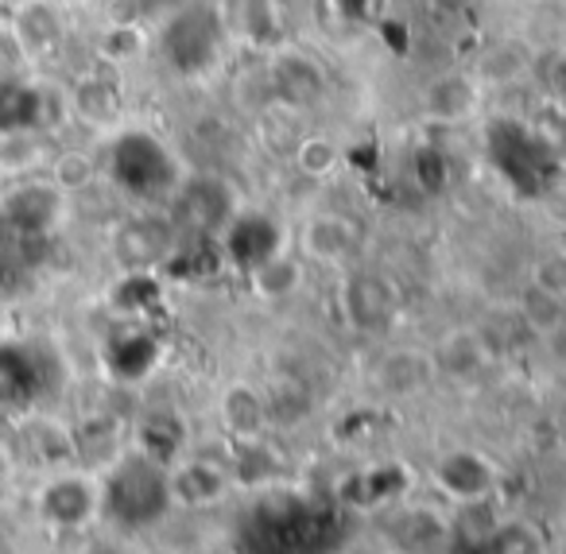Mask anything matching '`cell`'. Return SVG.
I'll use <instances>...</instances> for the list:
<instances>
[{"mask_svg":"<svg viewBox=\"0 0 566 554\" xmlns=\"http://www.w3.org/2000/svg\"><path fill=\"white\" fill-rule=\"evenodd\" d=\"M167 481H171V500L182 504H213L229 489V473L213 461H187L167 473Z\"/></svg>","mask_w":566,"mask_h":554,"instance_id":"cell-8","label":"cell"},{"mask_svg":"<svg viewBox=\"0 0 566 554\" xmlns=\"http://www.w3.org/2000/svg\"><path fill=\"white\" fill-rule=\"evenodd\" d=\"M527 66H532V48L520 40H501L481 55V63L473 66V79H478L481 90H496L524 79Z\"/></svg>","mask_w":566,"mask_h":554,"instance_id":"cell-7","label":"cell"},{"mask_svg":"<svg viewBox=\"0 0 566 554\" xmlns=\"http://www.w3.org/2000/svg\"><path fill=\"white\" fill-rule=\"evenodd\" d=\"M493 554H543V546L524 527H504L493 539Z\"/></svg>","mask_w":566,"mask_h":554,"instance_id":"cell-20","label":"cell"},{"mask_svg":"<svg viewBox=\"0 0 566 554\" xmlns=\"http://www.w3.org/2000/svg\"><path fill=\"white\" fill-rule=\"evenodd\" d=\"M539 4H555V0H539Z\"/></svg>","mask_w":566,"mask_h":554,"instance_id":"cell-23","label":"cell"},{"mask_svg":"<svg viewBox=\"0 0 566 554\" xmlns=\"http://www.w3.org/2000/svg\"><path fill=\"white\" fill-rule=\"evenodd\" d=\"M102 51L109 59H117V63H128V59H140L148 51V35L140 28H113L102 40Z\"/></svg>","mask_w":566,"mask_h":554,"instance_id":"cell-18","label":"cell"},{"mask_svg":"<svg viewBox=\"0 0 566 554\" xmlns=\"http://www.w3.org/2000/svg\"><path fill=\"white\" fill-rule=\"evenodd\" d=\"M221 419H226V427L233 430V435L252 438L260 430V422H264V404H260V396L252 388L237 384V388H229L226 399H221Z\"/></svg>","mask_w":566,"mask_h":554,"instance_id":"cell-15","label":"cell"},{"mask_svg":"<svg viewBox=\"0 0 566 554\" xmlns=\"http://www.w3.org/2000/svg\"><path fill=\"white\" fill-rule=\"evenodd\" d=\"M354 241H357V229L349 226L346 218L338 213H318L303 226V252L323 264H338L354 252Z\"/></svg>","mask_w":566,"mask_h":554,"instance_id":"cell-5","label":"cell"},{"mask_svg":"<svg viewBox=\"0 0 566 554\" xmlns=\"http://www.w3.org/2000/svg\"><path fill=\"white\" fill-rule=\"evenodd\" d=\"M17 272H20V260L9 252V244L0 241V291H12V283H17Z\"/></svg>","mask_w":566,"mask_h":554,"instance_id":"cell-22","label":"cell"},{"mask_svg":"<svg viewBox=\"0 0 566 554\" xmlns=\"http://www.w3.org/2000/svg\"><path fill=\"white\" fill-rule=\"evenodd\" d=\"M532 283L551 295L566 299V252H551V257H539L532 268Z\"/></svg>","mask_w":566,"mask_h":554,"instance_id":"cell-19","label":"cell"},{"mask_svg":"<svg viewBox=\"0 0 566 554\" xmlns=\"http://www.w3.org/2000/svg\"><path fill=\"white\" fill-rule=\"evenodd\" d=\"M43 391V365L32 345L0 342V407H28Z\"/></svg>","mask_w":566,"mask_h":554,"instance_id":"cell-2","label":"cell"},{"mask_svg":"<svg viewBox=\"0 0 566 554\" xmlns=\"http://www.w3.org/2000/svg\"><path fill=\"white\" fill-rule=\"evenodd\" d=\"M434 376V360L423 357V353H388L377 368V384L396 396H408V391L423 388Z\"/></svg>","mask_w":566,"mask_h":554,"instance_id":"cell-11","label":"cell"},{"mask_svg":"<svg viewBox=\"0 0 566 554\" xmlns=\"http://www.w3.org/2000/svg\"><path fill=\"white\" fill-rule=\"evenodd\" d=\"M0 484H4V469H0Z\"/></svg>","mask_w":566,"mask_h":554,"instance_id":"cell-24","label":"cell"},{"mask_svg":"<svg viewBox=\"0 0 566 554\" xmlns=\"http://www.w3.org/2000/svg\"><path fill=\"white\" fill-rule=\"evenodd\" d=\"M40 508L55 527H78V523H86L90 515H94L97 492H94V484L82 481V477H59V481H51L48 489H43Z\"/></svg>","mask_w":566,"mask_h":554,"instance_id":"cell-4","label":"cell"},{"mask_svg":"<svg viewBox=\"0 0 566 554\" xmlns=\"http://www.w3.org/2000/svg\"><path fill=\"white\" fill-rule=\"evenodd\" d=\"M90 175H94V164H90L86 156H66V159H59L55 187H82Z\"/></svg>","mask_w":566,"mask_h":554,"instance_id":"cell-21","label":"cell"},{"mask_svg":"<svg viewBox=\"0 0 566 554\" xmlns=\"http://www.w3.org/2000/svg\"><path fill=\"white\" fill-rule=\"evenodd\" d=\"M481 97V86L473 74H450V79L434 82L431 97H427V113L434 121H465Z\"/></svg>","mask_w":566,"mask_h":554,"instance_id":"cell-10","label":"cell"},{"mask_svg":"<svg viewBox=\"0 0 566 554\" xmlns=\"http://www.w3.org/2000/svg\"><path fill=\"white\" fill-rule=\"evenodd\" d=\"M447 539H450L447 523H439L431 512L403 515V520L392 527V543L400 546L403 554H434Z\"/></svg>","mask_w":566,"mask_h":554,"instance_id":"cell-12","label":"cell"},{"mask_svg":"<svg viewBox=\"0 0 566 554\" xmlns=\"http://www.w3.org/2000/svg\"><path fill=\"white\" fill-rule=\"evenodd\" d=\"M342 151L334 140H326V136H311V140H303L300 148H295V164H300V171L315 175V179H323V175H331L334 167H338Z\"/></svg>","mask_w":566,"mask_h":554,"instance_id":"cell-17","label":"cell"},{"mask_svg":"<svg viewBox=\"0 0 566 554\" xmlns=\"http://www.w3.org/2000/svg\"><path fill=\"white\" fill-rule=\"evenodd\" d=\"M434 368H442V373H450V376L481 373V368H485V345H481V337L470 334V330H458V334H450L447 342L439 345Z\"/></svg>","mask_w":566,"mask_h":554,"instance_id":"cell-13","label":"cell"},{"mask_svg":"<svg viewBox=\"0 0 566 554\" xmlns=\"http://www.w3.org/2000/svg\"><path fill=\"white\" fill-rule=\"evenodd\" d=\"M520 318H524V326L535 330L539 337H551L555 330H563V322H566V299L551 295V291H543L532 283V288L520 295Z\"/></svg>","mask_w":566,"mask_h":554,"instance_id":"cell-14","label":"cell"},{"mask_svg":"<svg viewBox=\"0 0 566 554\" xmlns=\"http://www.w3.org/2000/svg\"><path fill=\"white\" fill-rule=\"evenodd\" d=\"M295 283H300V264H292L287 257H268L256 268V291L264 299L287 295V291H295Z\"/></svg>","mask_w":566,"mask_h":554,"instance_id":"cell-16","label":"cell"},{"mask_svg":"<svg viewBox=\"0 0 566 554\" xmlns=\"http://www.w3.org/2000/svg\"><path fill=\"white\" fill-rule=\"evenodd\" d=\"M48 125V94L24 79L0 82V133L24 136Z\"/></svg>","mask_w":566,"mask_h":554,"instance_id":"cell-3","label":"cell"},{"mask_svg":"<svg viewBox=\"0 0 566 554\" xmlns=\"http://www.w3.org/2000/svg\"><path fill=\"white\" fill-rule=\"evenodd\" d=\"M12 28H17V40L28 55H48V51H55L59 40H63V17H59L51 4H43V0L24 4V9L17 12V24Z\"/></svg>","mask_w":566,"mask_h":554,"instance_id":"cell-9","label":"cell"},{"mask_svg":"<svg viewBox=\"0 0 566 554\" xmlns=\"http://www.w3.org/2000/svg\"><path fill=\"white\" fill-rule=\"evenodd\" d=\"M97 554H117V551H97Z\"/></svg>","mask_w":566,"mask_h":554,"instance_id":"cell-25","label":"cell"},{"mask_svg":"<svg viewBox=\"0 0 566 554\" xmlns=\"http://www.w3.org/2000/svg\"><path fill=\"white\" fill-rule=\"evenodd\" d=\"M102 504L125 527H148L171 504V481L156 458L140 453V458H128L113 469V477L105 481Z\"/></svg>","mask_w":566,"mask_h":554,"instance_id":"cell-1","label":"cell"},{"mask_svg":"<svg viewBox=\"0 0 566 554\" xmlns=\"http://www.w3.org/2000/svg\"><path fill=\"white\" fill-rule=\"evenodd\" d=\"M434 477H439V484L450 496L465 500V504H473V500L493 489V466L481 453H450Z\"/></svg>","mask_w":566,"mask_h":554,"instance_id":"cell-6","label":"cell"}]
</instances>
